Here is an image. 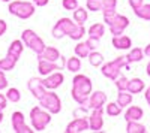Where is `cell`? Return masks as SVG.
<instances>
[{"instance_id":"obj_17","label":"cell","mask_w":150,"mask_h":133,"mask_svg":"<svg viewBox=\"0 0 150 133\" xmlns=\"http://www.w3.org/2000/svg\"><path fill=\"white\" fill-rule=\"evenodd\" d=\"M112 46L116 50H129L132 46V41L129 36H125V34H119V36H114L112 38Z\"/></svg>"},{"instance_id":"obj_48","label":"cell","mask_w":150,"mask_h":133,"mask_svg":"<svg viewBox=\"0 0 150 133\" xmlns=\"http://www.w3.org/2000/svg\"><path fill=\"white\" fill-rule=\"evenodd\" d=\"M146 72H147V75L150 76V62L147 63V66H146Z\"/></svg>"},{"instance_id":"obj_45","label":"cell","mask_w":150,"mask_h":133,"mask_svg":"<svg viewBox=\"0 0 150 133\" xmlns=\"http://www.w3.org/2000/svg\"><path fill=\"white\" fill-rule=\"evenodd\" d=\"M48 2L50 0H33V3L36 6H45V5H48Z\"/></svg>"},{"instance_id":"obj_29","label":"cell","mask_w":150,"mask_h":133,"mask_svg":"<svg viewBox=\"0 0 150 133\" xmlns=\"http://www.w3.org/2000/svg\"><path fill=\"white\" fill-rule=\"evenodd\" d=\"M17 64V60H14L12 57L6 55V58H2L0 60V70H3V72H9L15 67Z\"/></svg>"},{"instance_id":"obj_20","label":"cell","mask_w":150,"mask_h":133,"mask_svg":"<svg viewBox=\"0 0 150 133\" xmlns=\"http://www.w3.org/2000/svg\"><path fill=\"white\" fill-rule=\"evenodd\" d=\"M144 81L140 79V78H132L129 79V84H128V91L132 93V94H138L144 90Z\"/></svg>"},{"instance_id":"obj_33","label":"cell","mask_w":150,"mask_h":133,"mask_svg":"<svg viewBox=\"0 0 150 133\" xmlns=\"http://www.w3.org/2000/svg\"><path fill=\"white\" fill-rule=\"evenodd\" d=\"M86 33H87V32H86L84 26H80V24H77V27H75L74 32L69 34V38L74 39V41H81V39H83V36H84Z\"/></svg>"},{"instance_id":"obj_7","label":"cell","mask_w":150,"mask_h":133,"mask_svg":"<svg viewBox=\"0 0 150 133\" xmlns=\"http://www.w3.org/2000/svg\"><path fill=\"white\" fill-rule=\"evenodd\" d=\"M77 27V22L69 20V18H60L56 24H54V27H53V38L56 39H62V38H65V36H69L74 29Z\"/></svg>"},{"instance_id":"obj_22","label":"cell","mask_w":150,"mask_h":133,"mask_svg":"<svg viewBox=\"0 0 150 133\" xmlns=\"http://www.w3.org/2000/svg\"><path fill=\"white\" fill-rule=\"evenodd\" d=\"M104 33H105V27L102 22H96L93 26H90V29L87 30V34L92 36V38H98V39H101Z\"/></svg>"},{"instance_id":"obj_9","label":"cell","mask_w":150,"mask_h":133,"mask_svg":"<svg viewBox=\"0 0 150 133\" xmlns=\"http://www.w3.org/2000/svg\"><path fill=\"white\" fill-rule=\"evenodd\" d=\"M89 129V117H77L66 126V133H81Z\"/></svg>"},{"instance_id":"obj_14","label":"cell","mask_w":150,"mask_h":133,"mask_svg":"<svg viewBox=\"0 0 150 133\" xmlns=\"http://www.w3.org/2000/svg\"><path fill=\"white\" fill-rule=\"evenodd\" d=\"M107 102V94L104 91H93L89 96V109H99L104 108Z\"/></svg>"},{"instance_id":"obj_32","label":"cell","mask_w":150,"mask_h":133,"mask_svg":"<svg viewBox=\"0 0 150 133\" xmlns=\"http://www.w3.org/2000/svg\"><path fill=\"white\" fill-rule=\"evenodd\" d=\"M6 97H8V100H9V102L17 103V102H20V100H21V93H20V90H18V88L12 87V88H9V90L6 91Z\"/></svg>"},{"instance_id":"obj_5","label":"cell","mask_w":150,"mask_h":133,"mask_svg":"<svg viewBox=\"0 0 150 133\" xmlns=\"http://www.w3.org/2000/svg\"><path fill=\"white\" fill-rule=\"evenodd\" d=\"M21 41L24 42L26 46H29L35 54H42L44 50H45V42L32 29H26L21 33Z\"/></svg>"},{"instance_id":"obj_36","label":"cell","mask_w":150,"mask_h":133,"mask_svg":"<svg viewBox=\"0 0 150 133\" xmlns=\"http://www.w3.org/2000/svg\"><path fill=\"white\" fill-rule=\"evenodd\" d=\"M102 12H104V21H105V24L107 26H110V22L112 21V18L116 17V9H102Z\"/></svg>"},{"instance_id":"obj_15","label":"cell","mask_w":150,"mask_h":133,"mask_svg":"<svg viewBox=\"0 0 150 133\" xmlns=\"http://www.w3.org/2000/svg\"><path fill=\"white\" fill-rule=\"evenodd\" d=\"M62 67L63 66H57L54 62H48V60H44V58H41L39 63H38V72H39L42 76H47V75L53 74L56 70H60Z\"/></svg>"},{"instance_id":"obj_46","label":"cell","mask_w":150,"mask_h":133,"mask_svg":"<svg viewBox=\"0 0 150 133\" xmlns=\"http://www.w3.org/2000/svg\"><path fill=\"white\" fill-rule=\"evenodd\" d=\"M144 97H146L147 103H150V88H147V90H146V94H144Z\"/></svg>"},{"instance_id":"obj_24","label":"cell","mask_w":150,"mask_h":133,"mask_svg":"<svg viewBox=\"0 0 150 133\" xmlns=\"http://www.w3.org/2000/svg\"><path fill=\"white\" fill-rule=\"evenodd\" d=\"M66 69L69 70V72H74V74H77V72H80L81 70V60H80V57H69V58H66Z\"/></svg>"},{"instance_id":"obj_4","label":"cell","mask_w":150,"mask_h":133,"mask_svg":"<svg viewBox=\"0 0 150 133\" xmlns=\"http://www.w3.org/2000/svg\"><path fill=\"white\" fill-rule=\"evenodd\" d=\"M9 14L18 17L20 20H29L35 14V6L32 2H21V0H14L9 2Z\"/></svg>"},{"instance_id":"obj_38","label":"cell","mask_w":150,"mask_h":133,"mask_svg":"<svg viewBox=\"0 0 150 133\" xmlns=\"http://www.w3.org/2000/svg\"><path fill=\"white\" fill-rule=\"evenodd\" d=\"M87 111H89V108L80 105L77 109L74 111V118H77V117H87Z\"/></svg>"},{"instance_id":"obj_21","label":"cell","mask_w":150,"mask_h":133,"mask_svg":"<svg viewBox=\"0 0 150 133\" xmlns=\"http://www.w3.org/2000/svg\"><path fill=\"white\" fill-rule=\"evenodd\" d=\"M87 18H89V12H87L84 8L78 6L77 9L74 10V21L80 24V26H84V22L87 21Z\"/></svg>"},{"instance_id":"obj_11","label":"cell","mask_w":150,"mask_h":133,"mask_svg":"<svg viewBox=\"0 0 150 133\" xmlns=\"http://www.w3.org/2000/svg\"><path fill=\"white\" fill-rule=\"evenodd\" d=\"M12 127H14V132L17 133H33V130L26 124V120H24V115L23 112L17 111L12 114Z\"/></svg>"},{"instance_id":"obj_2","label":"cell","mask_w":150,"mask_h":133,"mask_svg":"<svg viewBox=\"0 0 150 133\" xmlns=\"http://www.w3.org/2000/svg\"><path fill=\"white\" fill-rule=\"evenodd\" d=\"M30 123L36 132H42L45 127L51 123V114L47 109L39 105V106H33V109L30 111Z\"/></svg>"},{"instance_id":"obj_44","label":"cell","mask_w":150,"mask_h":133,"mask_svg":"<svg viewBox=\"0 0 150 133\" xmlns=\"http://www.w3.org/2000/svg\"><path fill=\"white\" fill-rule=\"evenodd\" d=\"M6 29H8L6 21H5V20H0V36H3V34H5Z\"/></svg>"},{"instance_id":"obj_31","label":"cell","mask_w":150,"mask_h":133,"mask_svg":"<svg viewBox=\"0 0 150 133\" xmlns=\"http://www.w3.org/2000/svg\"><path fill=\"white\" fill-rule=\"evenodd\" d=\"M126 132L128 133H146V127L138 121H128Z\"/></svg>"},{"instance_id":"obj_47","label":"cell","mask_w":150,"mask_h":133,"mask_svg":"<svg viewBox=\"0 0 150 133\" xmlns=\"http://www.w3.org/2000/svg\"><path fill=\"white\" fill-rule=\"evenodd\" d=\"M144 55L150 57V43H149V45H146V48H144Z\"/></svg>"},{"instance_id":"obj_51","label":"cell","mask_w":150,"mask_h":133,"mask_svg":"<svg viewBox=\"0 0 150 133\" xmlns=\"http://www.w3.org/2000/svg\"><path fill=\"white\" fill-rule=\"evenodd\" d=\"M149 106H150V103H149Z\"/></svg>"},{"instance_id":"obj_16","label":"cell","mask_w":150,"mask_h":133,"mask_svg":"<svg viewBox=\"0 0 150 133\" xmlns=\"http://www.w3.org/2000/svg\"><path fill=\"white\" fill-rule=\"evenodd\" d=\"M38 58H44V60H48V62H57V60H60L62 58V55H60V51L57 50V48H54V46H45V50H44V52L42 54H38Z\"/></svg>"},{"instance_id":"obj_35","label":"cell","mask_w":150,"mask_h":133,"mask_svg":"<svg viewBox=\"0 0 150 133\" xmlns=\"http://www.w3.org/2000/svg\"><path fill=\"white\" fill-rule=\"evenodd\" d=\"M128 84H129V79L126 76H119L116 79V87L119 91H126L128 90Z\"/></svg>"},{"instance_id":"obj_37","label":"cell","mask_w":150,"mask_h":133,"mask_svg":"<svg viewBox=\"0 0 150 133\" xmlns=\"http://www.w3.org/2000/svg\"><path fill=\"white\" fill-rule=\"evenodd\" d=\"M62 6H63L66 10H75L78 8V0H63V2H62Z\"/></svg>"},{"instance_id":"obj_6","label":"cell","mask_w":150,"mask_h":133,"mask_svg":"<svg viewBox=\"0 0 150 133\" xmlns=\"http://www.w3.org/2000/svg\"><path fill=\"white\" fill-rule=\"evenodd\" d=\"M39 105L44 109H47L50 114H59L62 111V100L53 90L47 91L44 94V97L39 99Z\"/></svg>"},{"instance_id":"obj_25","label":"cell","mask_w":150,"mask_h":133,"mask_svg":"<svg viewBox=\"0 0 150 133\" xmlns=\"http://www.w3.org/2000/svg\"><path fill=\"white\" fill-rule=\"evenodd\" d=\"M74 51H75V55H77V57L86 58V57H89V54H90V48L87 46L86 42H78L77 45H75Z\"/></svg>"},{"instance_id":"obj_43","label":"cell","mask_w":150,"mask_h":133,"mask_svg":"<svg viewBox=\"0 0 150 133\" xmlns=\"http://www.w3.org/2000/svg\"><path fill=\"white\" fill-rule=\"evenodd\" d=\"M143 3H144V0H129V5L132 9H138Z\"/></svg>"},{"instance_id":"obj_19","label":"cell","mask_w":150,"mask_h":133,"mask_svg":"<svg viewBox=\"0 0 150 133\" xmlns=\"http://www.w3.org/2000/svg\"><path fill=\"white\" fill-rule=\"evenodd\" d=\"M144 115V111L140 106H129L128 111L125 112V120L126 121H138Z\"/></svg>"},{"instance_id":"obj_10","label":"cell","mask_w":150,"mask_h":133,"mask_svg":"<svg viewBox=\"0 0 150 133\" xmlns=\"http://www.w3.org/2000/svg\"><path fill=\"white\" fill-rule=\"evenodd\" d=\"M89 126L93 132L102 130V127H104V108L92 109V114L89 115Z\"/></svg>"},{"instance_id":"obj_40","label":"cell","mask_w":150,"mask_h":133,"mask_svg":"<svg viewBox=\"0 0 150 133\" xmlns=\"http://www.w3.org/2000/svg\"><path fill=\"white\" fill-rule=\"evenodd\" d=\"M117 0H102V9H116Z\"/></svg>"},{"instance_id":"obj_50","label":"cell","mask_w":150,"mask_h":133,"mask_svg":"<svg viewBox=\"0 0 150 133\" xmlns=\"http://www.w3.org/2000/svg\"><path fill=\"white\" fill-rule=\"evenodd\" d=\"M2 2H8V3H9V2H11V0H2Z\"/></svg>"},{"instance_id":"obj_12","label":"cell","mask_w":150,"mask_h":133,"mask_svg":"<svg viewBox=\"0 0 150 133\" xmlns=\"http://www.w3.org/2000/svg\"><path fill=\"white\" fill-rule=\"evenodd\" d=\"M65 81V76L62 72H53V74H50L47 75L44 79H42V84H44V87L48 88V90H56L57 87H60L62 84H63Z\"/></svg>"},{"instance_id":"obj_34","label":"cell","mask_w":150,"mask_h":133,"mask_svg":"<svg viewBox=\"0 0 150 133\" xmlns=\"http://www.w3.org/2000/svg\"><path fill=\"white\" fill-rule=\"evenodd\" d=\"M87 10H92V12H98V10H102V0H87Z\"/></svg>"},{"instance_id":"obj_30","label":"cell","mask_w":150,"mask_h":133,"mask_svg":"<svg viewBox=\"0 0 150 133\" xmlns=\"http://www.w3.org/2000/svg\"><path fill=\"white\" fill-rule=\"evenodd\" d=\"M105 111L110 117H119L122 114V106L117 103V102H111L105 106Z\"/></svg>"},{"instance_id":"obj_26","label":"cell","mask_w":150,"mask_h":133,"mask_svg":"<svg viewBox=\"0 0 150 133\" xmlns=\"http://www.w3.org/2000/svg\"><path fill=\"white\" fill-rule=\"evenodd\" d=\"M117 103L122 108L129 106L132 103V93H129L128 90L126 91H119V94H117Z\"/></svg>"},{"instance_id":"obj_23","label":"cell","mask_w":150,"mask_h":133,"mask_svg":"<svg viewBox=\"0 0 150 133\" xmlns=\"http://www.w3.org/2000/svg\"><path fill=\"white\" fill-rule=\"evenodd\" d=\"M126 58H128L129 64L131 63H138V62H141V60L144 58V50H141V48H134V50L129 51Z\"/></svg>"},{"instance_id":"obj_49","label":"cell","mask_w":150,"mask_h":133,"mask_svg":"<svg viewBox=\"0 0 150 133\" xmlns=\"http://www.w3.org/2000/svg\"><path fill=\"white\" fill-rule=\"evenodd\" d=\"M3 121V111H0V123Z\"/></svg>"},{"instance_id":"obj_39","label":"cell","mask_w":150,"mask_h":133,"mask_svg":"<svg viewBox=\"0 0 150 133\" xmlns=\"http://www.w3.org/2000/svg\"><path fill=\"white\" fill-rule=\"evenodd\" d=\"M86 43H87V46L90 48V51H95L96 48L99 46V39H98V38H92V36H89V39L86 41Z\"/></svg>"},{"instance_id":"obj_13","label":"cell","mask_w":150,"mask_h":133,"mask_svg":"<svg viewBox=\"0 0 150 133\" xmlns=\"http://www.w3.org/2000/svg\"><path fill=\"white\" fill-rule=\"evenodd\" d=\"M27 87L30 90V93L33 94V97L35 99H42L44 97V94L47 93V88L44 87V84H42V79L41 78H30L29 82H27Z\"/></svg>"},{"instance_id":"obj_41","label":"cell","mask_w":150,"mask_h":133,"mask_svg":"<svg viewBox=\"0 0 150 133\" xmlns=\"http://www.w3.org/2000/svg\"><path fill=\"white\" fill-rule=\"evenodd\" d=\"M8 88V79H6V75L3 70H0V91Z\"/></svg>"},{"instance_id":"obj_52","label":"cell","mask_w":150,"mask_h":133,"mask_svg":"<svg viewBox=\"0 0 150 133\" xmlns=\"http://www.w3.org/2000/svg\"><path fill=\"white\" fill-rule=\"evenodd\" d=\"M149 88H150V87H149Z\"/></svg>"},{"instance_id":"obj_42","label":"cell","mask_w":150,"mask_h":133,"mask_svg":"<svg viewBox=\"0 0 150 133\" xmlns=\"http://www.w3.org/2000/svg\"><path fill=\"white\" fill-rule=\"evenodd\" d=\"M6 106H8V97H6V94L0 93V111H3Z\"/></svg>"},{"instance_id":"obj_1","label":"cell","mask_w":150,"mask_h":133,"mask_svg":"<svg viewBox=\"0 0 150 133\" xmlns=\"http://www.w3.org/2000/svg\"><path fill=\"white\" fill-rule=\"evenodd\" d=\"M92 93V81L86 75H75L72 79V99L81 106L89 108V96Z\"/></svg>"},{"instance_id":"obj_28","label":"cell","mask_w":150,"mask_h":133,"mask_svg":"<svg viewBox=\"0 0 150 133\" xmlns=\"http://www.w3.org/2000/svg\"><path fill=\"white\" fill-rule=\"evenodd\" d=\"M134 12H135V15L138 18L150 21V5L149 3H143L138 9H134Z\"/></svg>"},{"instance_id":"obj_3","label":"cell","mask_w":150,"mask_h":133,"mask_svg":"<svg viewBox=\"0 0 150 133\" xmlns=\"http://www.w3.org/2000/svg\"><path fill=\"white\" fill-rule=\"evenodd\" d=\"M122 67H129V62H128L126 55H120V57H117L116 60H112V62L105 63V64L102 66L101 72H102V75H104L105 78H110V79H112V81H116V79L120 76Z\"/></svg>"},{"instance_id":"obj_18","label":"cell","mask_w":150,"mask_h":133,"mask_svg":"<svg viewBox=\"0 0 150 133\" xmlns=\"http://www.w3.org/2000/svg\"><path fill=\"white\" fill-rule=\"evenodd\" d=\"M23 50H24V42L17 39V41H14V42L9 45V48H8V55L18 62V58H20L21 54H23Z\"/></svg>"},{"instance_id":"obj_27","label":"cell","mask_w":150,"mask_h":133,"mask_svg":"<svg viewBox=\"0 0 150 133\" xmlns=\"http://www.w3.org/2000/svg\"><path fill=\"white\" fill-rule=\"evenodd\" d=\"M89 63L93 66V67H99V66H102V63H104V55L101 54V52H98L96 50L95 51H90V54H89Z\"/></svg>"},{"instance_id":"obj_8","label":"cell","mask_w":150,"mask_h":133,"mask_svg":"<svg viewBox=\"0 0 150 133\" xmlns=\"http://www.w3.org/2000/svg\"><path fill=\"white\" fill-rule=\"evenodd\" d=\"M129 26V20L125 17V15H120V14H116V17L112 18V21L110 22V32L111 34L114 36H119V34H123L125 29Z\"/></svg>"}]
</instances>
